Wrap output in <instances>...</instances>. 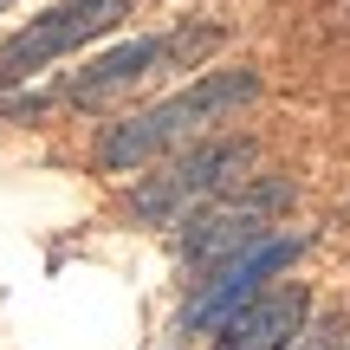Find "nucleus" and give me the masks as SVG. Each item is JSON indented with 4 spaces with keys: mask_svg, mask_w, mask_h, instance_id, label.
<instances>
[{
    "mask_svg": "<svg viewBox=\"0 0 350 350\" xmlns=\"http://www.w3.org/2000/svg\"><path fill=\"white\" fill-rule=\"evenodd\" d=\"M305 325H312V292L305 286H266L260 299H247L214 331L208 350H286Z\"/></svg>",
    "mask_w": 350,
    "mask_h": 350,
    "instance_id": "0eeeda50",
    "label": "nucleus"
},
{
    "mask_svg": "<svg viewBox=\"0 0 350 350\" xmlns=\"http://www.w3.org/2000/svg\"><path fill=\"white\" fill-rule=\"evenodd\" d=\"M286 350H350V325H305Z\"/></svg>",
    "mask_w": 350,
    "mask_h": 350,
    "instance_id": "6e6552de",
    "label": "nucleus"
},
{
    "mask_svg": "<svg viewBox=\"0 0 350 350\" xmlns=\"http://www.w3.org/2000/svg\"><path fill=\"white\" fill-rule=\"evenodd\" d=\"M253 156H260L253 137H201V143H188V150H175L156 175H143L137 195H130V214L150 221V227H182L195 208L234 195V188L247 182Z\"/></svg>",
    "mask_w": 350,
    "mask_h": 350,
    "instance_id": "f03ea898",
    "label": "nucleus"
},
{
    "mask_svg": "<svg viewBox=\"0 0 350 350\" xmlns=\"http://www.w3.org/2000/svg\"><path fill=\"white\" fill-rule=\"evenodd\" d=\"M279 208H292V182H286V175H247V188L208 201V208H195L182 221V266L195 279L214 273L221 260H234V253H247L253 240L273 234V214Z\"/></svg>",
    "mask_w": 350,
    "mask_h": 350,
    "instance_id": "39448f33",
    "label": "nucleus"
},
{
    "mask_svg": "<svg viewBox=\"0 0 350 350\" xmlns=\"http://www.w3.org/2000/svg\"><path fill=\"white\" fill-rule=\"evenodd\" d=\"M124 20H130V0H52L46 13H33V20L20 26V33L0 39V91L33 85L39 72H52L59 59L85 52L91 39L117 33Z\"/></svg>",
    "mask_w": 350,
    "mask_h": 350,
    "instance_id": "20e7f679",
    "label": "nucleus"
},
{
    "mask_svg": "<svg viewBox=\"0 0 350 350\" xmlns=\"http://www.w3.org/2000/svg\"><path fill=\"white\" fill-rule=\"evenodd\" d=\"M7 7H13V0H0V13H7Z\"/></svg>",
    "mask_w": 350,
    "mask_h": 350,
    "instance_id": "1a4fd4ad",
    "label": "nucleus"
},
{
    "mask_svg": "<svg viewBox=\"0 0 350 350\" xmlns=\"http://www.w3.org/2000/svg\"><path fill=\"white\" fill-rule=\"evenodd\" d=\"M214 26H201V33H137V39H117L111 52H98V59H85L78 72H65L59 85L46 91V104H78V111H104V104L130 98L137 85H150V78H163L169 65L195 59V52L214 46Z\"/></svg>",
    "mask_w": 350,
    "mask_h": 350,
    "instance_id": "7ed1b4c3",
    "label": "nucleus"
},
{
    "mask_svg": "<svg viewBox=\"0 0 350 350\" xmlns=\"http://www.w3.org/2000/svg\"><path fill=\"white\" fill-rule=\"evenodd\" d=\"M253 98H260V72H247V65L201 72L195 85H182V91H169V98L143 104V111L117 117V124L98 137L91 163H98L104 175H130V169L143 175L150 163H169L175 150L214 137V130H221L227 117H240Z\"/></svg>",
    "mask_w": 350,
    "mask_h": 350,
    "instance_id": "f257e3e1",
    "label": "nucleus"
},
{
    "mask_svg": "<svg viewBox=\"0 0 350 350\" xmlns=\"http://www.w3.org/2000/svg\"><path fill=\"white\" fill-rule=\"evenodd\" d=\"M299 253H305V234H286V227H273V234L253 240L247 253H234V260H221L214 273L188 279L195 292H188V305H182V318H175V331H182V338H214V331H221L247 299H260V292L273 286V279L286 273Z\"/></svg>",
    "mask_w": 350,
    "mask_h": 350,
    "instance_id": "423d86ee",
    "label": "nucleus"
}]
</instances>
